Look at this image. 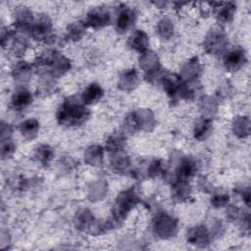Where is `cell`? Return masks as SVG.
Returning <instances> with one entry per match:
<instances>
[{
    "mask_svg": "<svg viewBox=\"0 0 251 251\" xmlns=\"http://www.w3.org/2000/svg\"><path fill=\"white\" fill-rule=\"evenodd\" d=\"M110 22V15L108 11L103 7H97L92 9L86 16L85 23L87 25L93 28H100L107 25Z\"/></svg>",
    "mask_w": 251,
    "mask_h": 251,
    "instance_id": "cell-2",
    "label": "cell"
},
{
    "mask_svg": "<svg viewBox=\"0 0 251 251\" xmlns=\"http://www.w3.org/2000/svg\"><path fill=\"white\" fill-rule=\"evenodd\" d=\"M136 14L133 9L128 7H124L118 14L116 26L120 32H125L129 29L135 22Z\"/></svg>",
    "mask_w": 251,
    "mask_h": 251,
    "instance_id": "cell-5",
    "label": "cell"
},
{
    "mask_svg": "<svg viewBox=\"0 0 251 251\" xmlns=\"http://www.w3.org/2000/svg\"><path fill=\"white\" fill-rule=\"evenodd\" d=\"M136 202L137 197L134 192L131 190L125 191L117 199V217H124L125 213H126Z\"/></svg>",
    "mask_w": 251,
    "mask_h": 251,
    "instance_id": "cell-6",
    "label": "cell"
},
{
    "mask_svg": "<svg viewBox=\"0 0 251 251\" xmlns=\"http://www.w3.org/2000/svg\"><path fill=\"white\" fill-rule=\"evenodd\" d=\"M129 45L131 48L135 49L136 51L142 52L144 51L148 46V38L146 34L141 31L137 30L132 36L129 38Z\"/></svg>",
    "mask_w": 251,
    "mask_h": 251,
    "instance_id": "cell-10",
    "label": "cell"
},
{
    "mask_svg": "<svg viewBox=\"0 0 251 251\" xmlns=\"http://www.w3.org/2000/svg\"><path fill=\"white\" fill-rule=\"evenodd\" d=\"M228 196V195H227ZM226 195H217L215 197V199L213 200V203L215 206H223L226 203V201L228 200V197Z\"/></svg>",
    "mask_w": 251,
    "mask_h": 251,
    "instance_id": "cell-16",
    "label": "cell"
},
{
    "mask_svg": "<svg viewBox=\"0 0 251 251\" xmlns=\"http://www.w3.org/2000/svg\"><path fill=\"white\" fill-rule=\"evenodd\" d=\"M31 101H32V96L30 92L26 88L22 87V88H18L13 93V96L11 99V105L15 110L20 111L27 107L31 103Z\"/></svg>",
    "mask_w": 251,
    "mask_h": 251,
    "instance_id": "cell-7",
    "label": "cell"
},
{
    "mask_svg": "<svg viewBox=\"0 0 251 251\" xmlns=\"http://www.w3.org/2000/svg\"><path fill=\"white\" fill-rule=\"evenodd\" d=\"M195 171V163L189 159L184 160L177 171V176L180 181H185L189 178Z\"/></svg>",
    "mask_w": 251,
    "mask_h": 251,
    "instance_id": "cell-11",
    "label": "cell"
},
{
    "mask_svg": "<svg viewBox=\"0 0 251 251\" xmlns=\"http://www.w3.org/2000/svg\"><path fill=\"white\" fill-rule=\"evenodd\" d=\"M87 117V109L80 101L75 98L66 100L57 113L58 122L65 126H79Z\"/></svg>",
    "mask_w": 251,
    "mask_h": 251,
    "instance_id": "cell-1",
    "label": "cell"
},
{
    "mask_svg": "<svg viewBox=\"0 0 251 251\" xmlns=\"http://www.w3.org/2000/svg\"><path fill=\"white\" fill-rule=\"evenodd\" d=\"M52 156H53V151L49 146L43 145L37 148L36 157L39 160V162L44 164L48 163L52 159Z\"/></svg>",
    "mask_w": 251,
    "mask_h": 251,
    "instance_id": "cell-14",
    "label": "cell"
},
{
    "mask_svg": "<svg viewBox=\"0 0 251 251\" xmlns=\"http://www.w3.org/2000/svg\"><path fill=\"white\" fill-rule=\"evenodd\" d=\"M212 128V123L209 120H202L196 126L194 129V135L197 139L206 138Z\"/></svg>",
    "mask_w": 251,
    "mask_h": 251,
    "instance_id": "cell-12",
    "label": "cell"
},
{
    "mask_svg": "<svg viewBox=\"0 0 251 251\" xmlns=\"http://www.w3.org/2000/svg\"><path fill=\"white\" fill-rule=\"evenodd\" d=\"M15 150V146L13 144V142L8 141L7 143H2V147H1V155L3 158L5 157H9Z\"/></svg>",
    "mask_w": 251,
    "mask_h": 251,
    "instance_id": "cell-15",
    "label": "cell"
},
{
    "mask_svg": "<svg viewBox=\"0 0 251 251\" xmlns=\"http://www.w3.org/2000/svg\"><path fill=\"white\" fill-rule=\"evenodd\" d=\"M103 96V89L97 83L88 85L82 93V101L84 104H91L97 102Z\"/></svg>",
    "mask_w": 251,
    "mask_h": 251,
    "instance_id": "cell-8",
    "label": "cell"
},
{
    "mask_svg": "<svg viewBox=\"0 0 251 251\" xmlns=\"http://www.w3.org/2000/svg\"><path fill=\"white\" fill-rule=\"evenodd\" d=\"M222 5L223 6L219 9L218 17L222 22H228L233 16L235 7L231 3H222Z\"/></svg>",
    "mask_w": 251,
    "mask_h": 251,
    "instance_id": "cell-13",
    "label": "cell"
},
{
    "mask_svg": "<svg viewBox=\"0 0 251 251\" xmlns=\"http://www.w3.org/2000/svg\"><path fill=\"white\" fill-rule=\"evenodd\" d=\"M38 127H39V125H38L37 121L34 119H30V120H26L25 122L21 124L20 130L24 137H25L27 139H32L36 136Z\"/></svg>",
    "mask_w": 251,
    "mask_h": 251,
    "instance_id": "cell-9",
    "label": "cell"
},
{
    "mask_svg": "<svg viewBox=\"0 0 251 251\" xmlns=\"http://www.w3.org/2000/svg\"><path fill=\"white\" fill-rule=\"evenodd\" d=\"M245 53L241 48H233L228 51L224 59V64L226 70L229 72L237 71L245 63Z\"/></svg>",
    "mask_w": 251,
    "mask_h": 251,
    "instance_id": "cell-4",
    "label": "cell"
},
{
    "mask_svg": "<svg viewBox=\"0 0 251 251\" xmlns=\"http://www.w3.org/2000/svg\"><path fill=\"white\" fill-rule=\"evenodd\" d=\"M30 34L36 40H46L51 34V22L48 17L40 16L32 23L30 27Z\"/></svg>",
    "mask_w": 251,
    "mask_h": 251,
    "instance_id": "cell-3",
    "label": "cell"
}]
</instances>
